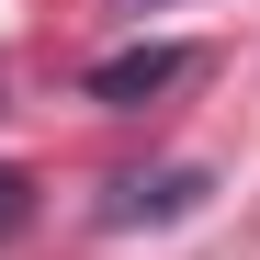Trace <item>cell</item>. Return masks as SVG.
Wrapping results in <instances>:
<instances>
[{
    "instance_id": "cell-1",
    "label": "cell",
    "mask_w": 260,
    "mask_h": 260,
    "mask_svg": "<svg viewBox=\"0 0 260 260\" xmlns=\"http://www.w3.org/2000/svg\"><path fill=\"white\" fill-rule=\"evenodd\" d=\"M181 79H192V46H124V57L91 68V102L136 113V102H158V91H181Z\"/></svg>"
},
{
    "instance_id": "cell-2",
    "label": "cell",
    "mask_w": 260,
    "mask_h": 260,
    "mask_svg": "<svg viewBox=\"0 0 260 260\" xmlns=\"http://www.w3.org/2000/svg\"><path fill=\"white\" fill-rule=\"evenodd\" d=\"M204 204V170H147V181H113L102 192V226H170V215Z\"/></svg>"
},
{
    "instance_id": "cell-3",
    "label": "cell",
    "mask_w": 260,
    "mask_h": 260,
    "mask_svg": "<svg viewBox=\"0 0 260 260\" xmlns=\"http://www.w3.org/2000/svg\"><path fill=\"white\" fill-rule=\"evenodd\" d=\"M23 215H34V181H23L12 158H0V238H23Z\"/></svg>"
},
{
    "instance_id": "cell-4",
    "label": "cell",
    "mask_w": 260,
    "mask_h": 260,
    "mask_svg": "<svg viewBox=\"0 0 260 260\" xmlns=\"http://www.w3.org/2000/svg\"><path fill=\"white\" fill-rule=\"evenodd\" d=\"M147 12H158V0H147Z\"/></svg>"
}]
</instances>
